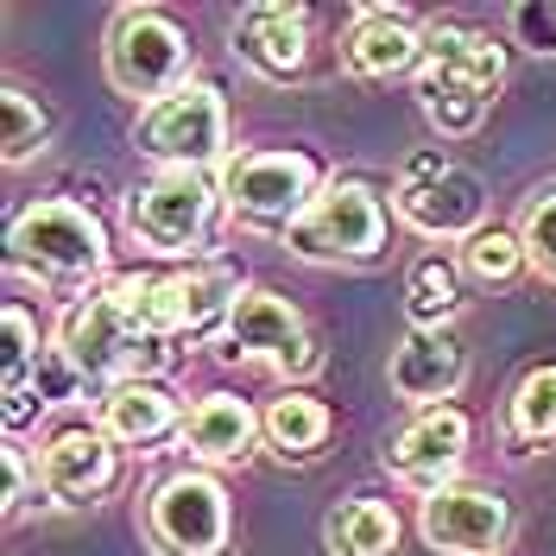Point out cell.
<instances>
[{
  "label": "cell",
  "instance_id": "obj_9",
  "mask_svg": "<svg viewBox=\"0 0 556 556\" xmlns=\"http://www.w3.org/2000/svg\"><path fill=\"white\" fill-rule=\"evenodd\" d=\"M108 83L134 102H165L190 83V33L177 26L165 7H121L114 33L102 45Z\"/></svg>",
  "mask_w": 556,
  "mask_h": 556
},
{
  "label": "cell",
  "instance_id": "obj_13",
  "mask_svg": "<svg viewBox=\"0 0 556 556\" xmlns=\"http://www.w3.org/2000/svg\"><path fill=\"white\" fill-rule=\"evenodd\" d=\"M417 531L430 551H450V556H500L513 544V500L500 486L481 481H455L443 493L424 500L417 513Z\"/></svg>",
  "mask_w": 556,
  "mask_h": 556
},
{
  "label": "cell",
  "instance_id": "obj_28",
  "mask_svg": "<svg viewBox=\"0 0 556 556\" xmlns=\"http://www.w3.org/2000/svg\"><path fill=\"white\" fill-rule=\"evenodd\" d=\"M26 380L38 386V399H45V405H70V399H76V386H83V374L70 367L64 348L51 342V348H45V354L33 361V374H26Z\"/></svg>",
  "mask_w": 556,
  "mask_h": 556
},
{
  "label": "cell",
  "instance_id": "obj_4",
  "mask_svg": "<svg viewBox=\"0 0 556 556\" xmlns=\"http://www.w3.org/2000/svg\"><path fill=\"white\" fill-rule=\"evenodd\" d=\"M7 253L38 285H58V291H83L89 298V278L108 273V228L83 203L51 197V203H33L13 215Z\"/></svg>",
  "mask_w": 556,
  "mask_h": 556
},
{
  "label": "cell",
  "instance_id": "obj_16",
  "mask_svg": "<svg viewBox=\"0 0 556 556\" xmlns=\"http://www.w3.org/2000/svg\"><path fill=\"white\" fill-rule=\"evenodd\" d=\"M424 38H430V26L412 7H361L342 33V70L361 83L405 76V70L424 64Z\"/></svg>",
  "mask_w": 556,
  "mask_h": 556
},
{
  "label": "cell",
  "instance_id": "obj_19",
  "mask_svg": "<svg viewBox=\"0 0 556 556\" xmlns=\"http://www.w3.org/2000/svg\"><path fill=\"white\" fill-rule=\"evenodd\" d=\"M102 437H114L121 450H159V443H172L184 437V424L190 412L177 405V392L165 380H121L102 392Z\"/></svg>",
  "mask_w": 556,
  "mask_h": 556
},
{
  "label": "cell",
  "instance_id": "obj_1",
  "mask_svg": "<svg viewBox=\"0 0 556 556\" xmlns=\"http://www.w3.org/2000/svg\"><path fill=\"white\" fill-rule=\"evenodd\" d=\"M500 83H506V45H493V33L455 26V20L430 26L424 64H417V108L443 139L481 134Z\"/></svg>",
  "mask_w": 556,
  "mask_h": 556
},
{
  "label": "cell",
  "instance_id": "obj_14",
  "mask_svg": "<svg viewBox=\"0 0 556 556\" xmlns=\"http://www.w3.org/2000/svg\"><path fill=\"white\" fill-rule=\"evenodd\" d=\"M468 437H475V424H468V412H455V405L412 412V424L386 450V468H392V481H405L412 493L430 500V493L455 486L462 462H468Z\"/></svg>",
  "mask_w": 556,
  "mask_h": 556
},
{
  "label": "cell",
  "instance_id": "obj_5",
  "mask_svg": "<svg viewBox=\"0 0 556 556\" xmlns=\"http://www.w3.org/2000/svg\"><path fill=\"white\" fill-rule=\"evenodd\" d=\"M222 177L208 172H159L127 197V235L159 260H208L203 247L222 215Z\"/></svg>",
  "mask_w": 556,
  "mask_h": 556
},
{
  "label": "cell",
  "instance_id": "obj_23",
  "mask_svg": "<svg viewBox=\"0 0 556 556\" xmlns=\"http://www.w3.org/2000/svg\"><path fill=\"white\" fill-rule=\"evenodd\" d=\"M405 316H412V329H455V316H462V266L450 253H424L412 266Z\"/></svg>",
  "mask_w": 556,
  "mask_h": 556
},
{
  "label": "cell",
  "instance_id": "obj_24",
  "mask_svg": "<svg viewBox=\"0 0 556 556\" xmlns=\"http://www.w3.org/2000/svg\"><path fill=\"white\" fill-rule=\"evenodd\" d=\"M260 424H266V443H273L285 462H304V455H316L323 443H329V430H336L329 405H323V399H311V392H285V399H273Z\"/></svg>",
  "mask_w": 556,
  "mask_h": 556
},
{
  "label": "cell",
  "instance_id": "obj_15",
  "mask_svg": "<svg viewBox=\"0 0 556 556\" xmlns=\"http://www.w3.org/2000/svg\"><path fill=\"white\" fill-rule=\"evenodd\" d=\"M121 481V443L102 437V424H70L38 450V493L58 506H96Z\"/></svg>",
  "mask_w": 556,
  "mask_h": 556
},
{
  "label": "cell",
  "instance_id": "obj_27",
  "mask_svg": "<svg viewBox=\"0 0 556 556\" xmlns=\"http://www.w3.org/2000/svg\"><path fill=\"white\" fill-rule=\"evenodd\" d=\"M519 241H525V260L531 273L556 278V190H538L519 215Z\"/></svg>",
  "mask_w": 556,
  "mask_h": 556
},
{
  "label": "cell",
  "instance_id": "obj_3",
  "mask_svg": "<svg viewBox=\"0 0 556 556\" xmlns=\"http://www.w3.org/2000/svg\"><path fill=\"white\" fill-rule=\"evenodd\" d=\"M108 291H114L146 329H159V336H172V342H222V329H228V316H235L247 285L228 260H190V266H177V273L114 278Z\"/></svg>",
  "mask_w": 556,
  "mask_h": 556
},
{
  "label": "cell",
  "instance_id": "obj_7",
  "mask_svg": "<svg viewBox=\"0 0 556 556\" xmlns=\"http://www.w3.org/2000/svg\"><path fill=\"white\" fill-rule=\"evenodd\" d=\"M323 165L311 152H241L222 165V203L241 228H260V235H291L304 222V208L323 197Z\"/></svg>",
  "mask_w": 556,
  "mask_h": 556
},
{
  "label": "cell",
  "instance_id": "obj_32",
  "mask_svg": "<svg viewBox=\"0 0 556 556\" xmlns=\"http://www.w3.org/2000/svg\"><path fill=\"white\" fill-rule=\"evenodd\" d=\"M45 412V399H38V386L20 374V380H7V437H20L33 417Z\"/></svg>",
  "mask_w": 556,
  "mask_h": 556
},
{
  "label": "cell",
  "instance_id": "obj_10",
  "mask_svg": "<svg viewBox=\"0 0 556 556\" xmlns=\"http://www.w3.org/2000/svg\"><path fill=\"white\" fill-rule=\"evenodd\" d=\"M134 139L159 172H215L228 165V102L215 83L190 76L177 96L139 108Z\"/></svg>",
  "mask_w": 556,
  "mask_h": 556
},
{
  "label": "cell",
  "instance_id": "obj_8",
  "mask_svg": "<svg viewBox=\"0 0 556 556\" xmlns=\"http://www.w3.org/2000/svg\"><path fill=\"white\" fill-rule=\"evenodd\" d=\"M392 215L424 241H475L486 228V184L481 172L455 165L450 152H417L392 184Z\"/></svg>",
  "mask_w": 556,
  "mask_h": 556
},
{
  "label": "cell",
  "instance_id": "obj_22",
  "mask_svg": "<svg viewBox=\"0 0 556 556\" xmlns=\"http://www.w3.org/2000/svg\"><path fill=\"white\" fill-rule=\"evenodd\" d=\"M329 556H399V513L386 500H342L323 519Z\"/></svg>",
  "mask_w": 556,
  "mask_h": 556
},
{
  "label": "cell",
  "instance_id": "obj_26",
  "mask_svg": "<svg viewBox=\"0 0 556 556\" xmlns=\"http://www.w3.org/2000/svg\"><path fill=\"white\" fill-rule=\"evenodd\" d=\"M462 266H468V278H481V285H513L531 260H525L519 228H481L475 241L462 247Z\"/></svg>",
  "mask_w": 556,
  "mask_h": 556
},
{
  "label": "cell",
  "instance_id": "obj_12",
  "mask_svg": "<svg viewBox=\"0 0 556 556\" xmlns=\"http://www.w3.org/2000/svg\"><path fill=\"white\" fill-rule=\"evenodd\" d=\"M222 354L228 361H260V367H273V374H291V380H304L323 367V348H316L311 323L291 311L278 291L266 285H247L235 316H228V329H222Z\"/></svg>",
  "mask_w": 556,
  "mask_h": 556
},
{
  "label": "cell",
  "instance_id": "obj_31",
  "mask_svg": "<svg viewBox=\"0 0 556 556\" xmlns=\"http://www.w3.org/2000/svg\"><path fill=\"white\" fill-rule=\"evenodd\" d=\"M33 462H26V450H20V443H13V450H7V519H20V513H26V506H33Z\"/></svg>",
  "mask_w": 556,
  "mask_h": 556
},
{
  "label": "cell",
  "instance_id": "obj_29",
  "mask_svg": "<svg viewBox=\"0 0 556 556\" xmlns=\"http://www.w3.org/2000/svg\"><path fill=\"white\" fill-rule=\"evenodd\" d=\"M38 354H45V348H38V323H33V311L13 298V304H7V380L33 374Z\"/></svg>",
  "mask_w": 556,
  "mask_h": 556
},
{
  "label": "cell",
  "instance_id": "obj_20",
  "mask_svg": "<svg viewBox=\"0 0 556 556\" xmlns=\"http://www.w3.org/2000/svg\"><path fill=\"white\" fill-rule=\"evenodd\" d=\"M260 437H266V424H260L253 405L235 399V392L197 399V405H190V424H184V443H190L197 462H247Z\"/></svg>",
  "mask_w": 556,
  "mask_h": 556
},
{
  "label": "cell",
  "instance_id": "obj_18",
  "mask_svg": "<svg viewBox=\"0 0 556 556\" xmlns=\"http://www.w3.org/2000/svg\"><path fill=\"white\" fill-rule=\"evenodd\" d=\"M386 374H392V392L412 399L417 412L450 405L462 380H468V342L455 329H405V342L392 348Z\"/></svg>",
  "mask_w": 556,
  "mask_h": 556
},
{
  "label": "cell",
  "instance_id": "obj_11",
  "mask_svg": "<svg viewBox=\"0 0 556 556\" xmlns=\"http://www.w3.org/2000/svg\"><path fill=\"white\" fill-rule=\"evenodd\" d=\"M146 538L159 544V556H228V538H235L228 486L203 468L165 475L146 500Z\"/></svg>",
  "mask_w": 556,
  "mask_h": 556
},
{
  "label": "cell",
  "instance_id": "obj_30",
  "mask_svg": "<svg viewBox=\"0 0 556 556\" xmlns=\"http://www.w3.org/2000/svg\"><path fill=\"white\" fill-rule=\"evenodd\" d=\"M513 33H519L525 51L556 58V0H519L513 7Z\"/></svg>",
  "mask_w": 556,
  "mask_h": 556
},
{
  "label": "cell",
  "instance_id": "obj_2",
  "mask_svg": "<svg viewBox=\"0 0 556 556\" xmlns=\"http://www.w3.org/2000/svg\"><path fill=\"white\" fill-rule=\"evenodd\" d=\"M58 348L70 354V367L96 386L121 380H165L177 367V342L146 329L114 291H89L58 316Z\"/></svg>",
  "mask_w": 556,
  "mask_h": 556
},
{
  "label": "cell",
  "instance_id": "obj_21",
  "mask_svg": "<svg viewBox=\"0 0 556 556\" xmlns=\"http://www.w3.org/2000/svg\"><path fill=\"white\" fill-rule=\"evenodd\" d=\"M506 443L513 455H538L556 443V367H525L506 399Z\"/></svg>",
  "mask_w": 556,
  "mask_h": 556
},
{
  "label": "cell",
  "instance_id": "obj_17",
  "mask_svg": "<svg viewBox=\"0 0 556 556\" xmlns=\"http://www.w3.org/2000/svg\"><path fill=\"white\" fill-rule=\"evenodd\" d=\"M235 58L266 83H291L304 76L311 58V13L291 7V0H253L241 20H235Z\"/></svg>",
  "mask_w": 556,
  "mask_h": 556
},
{
  "label": "cell",
  "instance_id": "obj_6",
  "mask_svg": "<svg viewBox=\"0 0 556 556\" xmlns=\"http://www.w3.org/2000/svg\"><path fill=\"white\" fill-rule=\"evenodd\" d=\"M386 235H392V215L386 197L367 177H329L323 197L304 208V222L285 235L291 260H311V266H367L380 260Z\"/></svg>",
  "mask_w": 556,
  "mask_h": 556
},
{
  "label": "cell",
  "instance_id": "obj_25",
  "mask_svg": "<svg viewBox=\"0 0 556 556\" xmlns=\"http://www.w3.org/2000/svg\"><path fill=\"white\" fill-rule=\"evenodd\" d=\"M45 146H51V108L38 102V96H26L20 83H7L0 89V159L26 165Z\"/></svg>",
  "mask_w": 556,
  "mask_h": 556
}]
</instances>
